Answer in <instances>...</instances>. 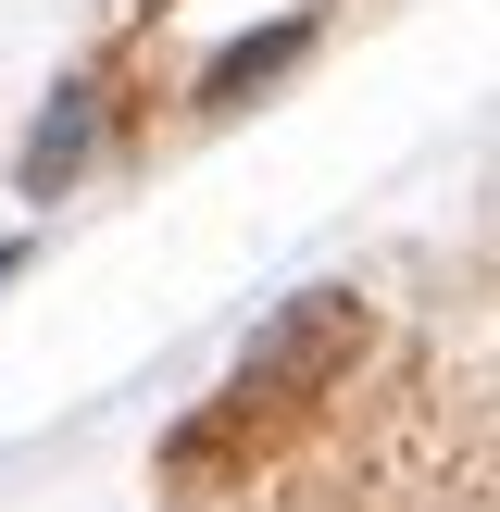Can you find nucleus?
I'll list each match as a JSON object with an SVG mask.
<instances>
[{"mask_svg":"<svg viewBox=\"0 0 500 512\" xmlns=\"http://www.w3.org/2000/svg\"><path fill=\"white\" fill-rule=\"evenodd\" d=\"M288 50H300V25H275V38H250V50H225V63H213V100H238L250 75H275V63H288Z\"/></svg>","mask_w":500,"mask_h":512,"instance_id":"obj_3","label":"nucleus"},{"mask_svg":"<svg viewBox=\"0 0 500 512\" xmlns=\"http://www.w3.org/2000/svg\"><path fill=\"white\" fill-rule=\"evenodd\" d=\"M350 350H363V300H350V288H325V300L275 313L263 338L238 350V400H300V388H325Z\"/></svg>","mask_w":500,"mask_h":512,"instance_id":"obj_1","label":"nucleus"},{"mask_svg":"<svg viewBox=\"0 0 500 512\" xmlns=\"http://www.w3.org/2000/svg\"><path fill=\"white\" fill-rule=\"evenodd\" d=\"M75 163H88V88H75V100H63V125H38V150H25V188H38V200H50V188H63V175H75Z\"/></svg>","mask_w":500,"mask_h":512,"instance_id":"obj_2","label":"nucleus"}]
</instances>
